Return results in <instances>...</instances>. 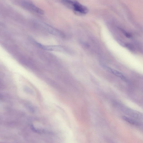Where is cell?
<instances>
[{
  "label": "cell",
  "mask_w": 143,
  "mask_h": 143,
  "mask_svg": "<svg viewBox=\"0 0 143 143\" xmlns=\"http://www.w3.org/2000/svg\"><path fill=\"white\" fill-rule=\"evenodd\" d=\"M102 66L105 70H107L109 72L111 73V74L118 77L124 80H125V81L126 80V78L125 76L121 72L116 70L115 69L107 66L105 65H102Z\"/></svg>",
  "instance_id": "cell-5"
},
{
  "label": "cell",
  "mask_w": 143,
  "mask_h": 143,
  "mask_svg": "<svg viewBox=\"0 0 143 143\" xmlns=\"http://www.w3.org/2000/svg\"><path fill=\"white\" fill-rule=\"evenodd\" d=\"M40 48L43 50L50 51H56L59 52H65L67 50L65 47L60 45H45L42 44Z\"/></svg>",
  "instance_id": "cell-4"
},
{
  "label": "cell",
  "mask_w": 143,
  "mask_h": 143,
  "mask_svg": "<svg viewBox=\"0 0 143 143\" xmlns=\"http://www.w3.org/2000/svg\"><path fill=\"white\" fill-rule=\"evenodd\" d=\"M121 31L124 35L126 37L128 38H130L131 37V36L129 33H127L126 31L124 30L123 29H120Z\"/></svg>",
  "instance_id": "cell-7"
},
{
  "label": "cell",
  "mask_w": 143,
  "mask_h": 143,
  "mask_svg": "<svg viewBox=\"0 0 143 143\" xmlns=\"http://www.w3.org/2000/svg\"><path fill=\"white\" fill-rule=\"evenodd\" d=\"M123 119L126 121L127 122L131 124L134 125H138L139 123L133 119L130 118V117H127L125 116L122 117Z\"/></svg>",
  "instance_id": "cell-6"
},
{
  "label": "cell",
  "mask_w": 143,
  "mask_h": 143,
  "mask_svg": "<svg viewBox=\"0 0 143 143\" xmlns=\"http://www.w3.org/2000/svg\"><path fill=\"white\" fill-rule=\"evenodd\" d=\"M39 24L42 27L51 34L61 37L65 36V35L63 32L48 25L43 23H40Z\"/></svg>",
  "instance_id": "cell-2"
},
{
  "label": "cell",
  "mask_w": 143,
  "mask_h": 143,
  "mask_svg": "<svg viewBox=\"0 0 143 143\" xmlns=\"http://www.w3.org/2000/svg\"><path fill=\"white\" fill-rule=\"evenodd\" d=\"M62 2L65 6L72 10L75 13L78 15H84L89 11L87 7L74 0H62Z\"/></svg>",
  "instance_id": "cell-1"
},
{
  "label": "cell",
  "mask_w": 143,
  "mask_h": 143,
  "mask_svg": "<svg viewBox=\"0 0 143 143\" xmlns=\"http://www.w3.org/2000/svg\"><path fill=\"white\" fill-rule=\"evenodd\" d=\"M23 5L25 8L31 12L41 15L44 13L43 10L30 2L24 1Z\"/></svg>",
  "instance_id": "cell-3"
}]
</instances>
